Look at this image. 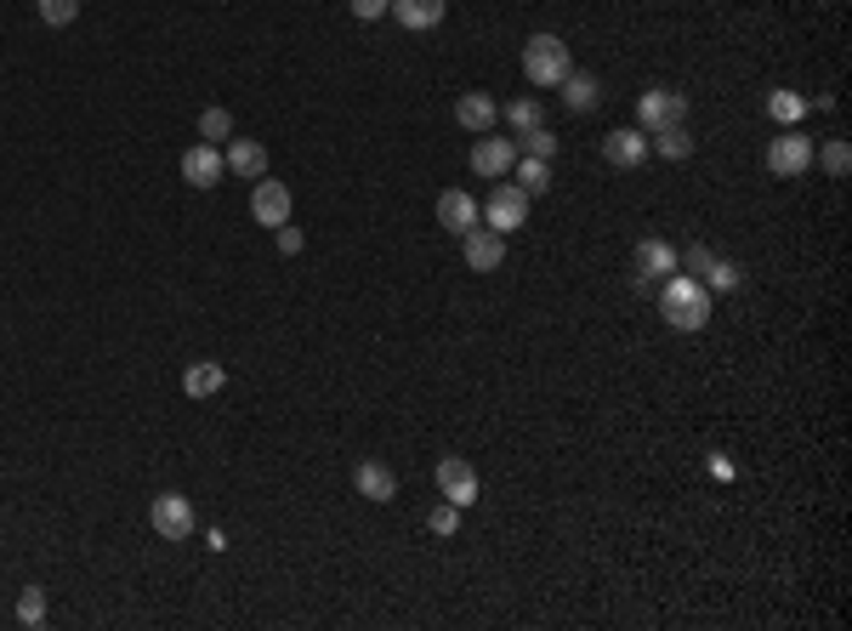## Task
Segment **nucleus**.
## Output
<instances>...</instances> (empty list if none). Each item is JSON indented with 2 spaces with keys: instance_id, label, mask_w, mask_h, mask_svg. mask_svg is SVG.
Returning a JSON list of instances; mask_svg holds the SVG:
<instances>
[{
  "instance_id": "nucleus-4",
  "label": "nucleus",
  "mask_w": 852,
  "mask_h": 631,
  "mask_svg": "<svg viewBox=\"0 0 852 631\" xmlns=\"http://www.w3.org/2000/svg\"><path fill=\"white\" fill-rule=\"evenodd\" d=\"M813 154H819L813 137H801V131L790 126L784 137L768 142V171H773V177H801V171H813Z\"/></svg>"
},
{
  "instance_id": "nucleus-18",
  "label": "nucleus",
  "mask_w": 852,
  "mask_h": 631,
  "mask_svg": "<svg viewBox=\"0 0 852 631\" xmlns=\"http://www.w3.org/2000/svg\"><path fill=\"white\" fill-rule=\"evenodd\" d=\"M438 222H443L449 233H467V228H478V206H472V193H461V188L438 193Z\"/></svg>"
},
{
  "instance_id": "nucleus-34",
  "label": "nucleus",
  "mask_w": 852,
  "mask_h": 631,
  "mask_svg": "<svg viewBox=\"0 0 852 631\" xmlns=\"http://www.w3.org/2000/svg\"><path fill=\"white\" fill-rule=\"evenodd\" d=\"M273 239H279V251H284V257L302 251V228H290V222H279V228H273Z\"/></svg>"
},
{
  "instance_id": "nucleus-14",
  "label": "nucleus",
  "mask_w": 852,
  "mask_h": 631,
  "mask_svg": "<svg viewBox=\"0 0 852 631\" xmlns=\"http://www.w3.org/2000/svg\"><path fill=\"white\" fill-rule=\"evenodd\" d=\"M228 171L233 177H244V182H257V177H268V149L257 137H228Z\"/></svg>"
},
{
  "instance_id": "nucleus-1",
  "label": "nucleus",
  "mask_w": 852,
  "mask_h": 631,
  "mask_svg": "<svg viewBox=\"0 0 852 631\" xmlns=\"http://www.w3.org/2000/svg\"><path fill=\"white\" fill-rule=\"evenodd\" d=\"M660 313L671 330H705L711 324V290L693 273H671L660 279Z\"/></svg>"
},
{
  "instance_id": "nucleus-22",
  "label": "nucleus",
  "mask_w": 852,
  "mask_h": 631,
  "mask_svg": "<svg viewBox=\"0 0 852 631\" xmlns=\"http://www.w3.org/2000/svg\"><path fill=\"white\" fill-rule=\"evenodd\" d=\"M512 177H518V188L534 200V193H545V188H551V160H529V154H523V160L512 166Z\"/></svg>"
},
{
  "instance_id": "nucleus-15",
  "label": "nucleus",
  "mask_w": 852,
  "mask_h": 631,
  "mask_svg": "<svg viewBox=\"0 0 852 631\" xmlns=\"http://www.w3.org/2000/svg\"><path fill=\"white\" fill-rule=\"evenodd\" d=\"M603 160H609V166H620V171H637V166L648 160V137H642V131H631V126L609 131V137H603Z\"/></svg>"
},
{
  "instance_id": "nucleus-7",
  "label": "nucleus",
  "mask_w": 852,
  "mask_h": 631,
  "mask_svg": "<svg viewBox=\"0 0 852 631\" xmlns=\"http://www.w3.org/2000/svg\"><path fill=\"white\" fill-rule=\"evenodd\" d=\"M148 518H154V535H166V541H188V535H193V523H199V518H193V501L177 495V490L154 495Z\"/></svg>"
},
{
  "instance_id": "nucleus-28",
  "label": "nucleus",
  "mask_w": 852,
  "mask_h": 631,
  "mask_svg": "<svg viewBox=\"0 0 852 631\" xmlns=\"http://www.w3.org/2000/svg\"><path fill=\"white\" fill-rule=\"evenodd\" d=\"M813 160H819V166H824V171H830L835 182H841V177L852 171V149H846L841 137H835V142H824V154H813Z\"/></svg>"
},
{
  "instance_id": "nucleus-23",
  "label": "nucleus",
  "mask_w": 852,
  "mask_h": 631,
  "mask_svg": "<svg viewBox=\"0 0 852 631\" xmlns=\"http://www.w3.org/2000/svg\"><path fill=\"white\" fill-rule=\"evenodd\" d=\"M518 154H529V160H551V154H558V137H551L545 126H529V131H518Z\"/></svg>"
},
{
  "instance_id": "nucleus-16",
  "label": "nucleus",
  "mask_w": 852,
  "mask_h": 631,
  "mask_svg": "<svg viewBox=\"0 0 852 631\" xmlns=\"http://www.w3.org/2000/svg\"><path fill=\"white\" fill-rule=\"evenodd\" d=\"M353 490H359L364 501H392V495H398V472H392L387 461H359V467H353Z\"/></svg>"
},
{
  "instance_id": "nucleus-5",
  "label": "nucleus",
  "mask_w": 852,
  "mask_h": 631,
  "mask_svg": "<svg viewBox=\"0 0 852 631\" xmlns=\"http://www.w3.org/2000/svg\"><path fill=\"white\" fill-rule=\"evenodd\" d=\"M671 273H676V246H671V239H642L637 257H631V284L648 290V284H660Z\"/></svg>"
},
{
  "instance_id": "nucleus-30",
  "label": "nucleus",
  "mask_w": 852,
  "mask_h": 631,
  "mask_svg": "<svg viewBox=\"0 0 852 631\" xmlns=\"http://www.w3.org/2000/svg\"><path fill=\"white\" fill-rule=\"evenodd\" d=\"M18 620H23V625H46V587H23V598H18Z\"/></svg>"
},
{
  "instance_id": "nucleus-19",
  "label": "nucleus",
  "mask_w": 852,
  "mask_h": 631,
  "mask_svg": "<svg viewBox=\"0 0 852 631\" xmlns=\"http://www.w3.org/2000/svg\"><path fill=\"white\" fill-rule=\"evenodd\" d=\"M398 23H404V29H438L443 23V0H392V7H387Z\"/></svg>"
},
{
  "instance_id": "nucleus-13",
  "label": "nucleus",
  "mask_w": 852,
  "mask_h": 631,
  "mask_svg": "<svg viewBox=\"0 0 852 631\" xmlns=\"http://www.w3.org/2000/svg\"><path fill=\"white\" fill-rule=\"evenodd\" d=\"M455 126H467L472 137L500 131V103H494L489 91H461V97H455Z\"/></svg>"
},
{
  "instance_id": "nucleus-24",
  "label": "nucleus",
  "mask_w": 852,
  "mask_h": 631,
  "mask_svg": "<svg viewBox=\"0 0 852 631\" xmlns=\"http://www.w3.org/2000/svg\"><path fill=\"white\" fill-rule=\"evenodd\" d=\"M228 137H233V114L228 109H206V114H199V142H217V149H222Z\"/></svg>"
},
{
  "instance_id": "nucleus-6",
  "label": "nucleus",
  "mask_w": 852,
  "mask_h": 631,
  "mask_svg": "<svg viewBox=\"0 0 852 631\" xmlns=\"http://www.w3.org/2000/svg\"><path fill=\"white\" fill-rule=\"evenodd\" d=\"M483 222H489L494 233H512V228H523V222H529V193H523L518 182H494L489 206H483Z\"/></svg>"
},
{
  "instance_id": "nucleus-32",
  "label": "nucleus",
  "mask_w": 852,
  "mask_h": 631,
  "mask_svg": "<svg viewBox=\"0 0 852 631\" xmlns=\"http://www.w3.org/2000/svg\"><path fill=\"white\" fill-rule=\"evenodd\" d=\"M711 262H716V251H711V246H688V251L676 257V273H693V279H699Z\"/></svg>"
},
{
  "instance_id": "nucleus-25",
  "label": "nucleus",
  "mask_w": 852,
  "mask_h": 631,
  "mask_svg": "<svg viewBox=\"0 0 852 631\" xmlns=\"http://www.w3.org/2000/svg\"><path fill=\"white\" fill-rule=\"evenodd\" d=\"M768 109H773V120L795 126L801 114H808V97H795V91H773V97H768Z\"/></svg>"
},
{
  "instance_id": "nucleus-17",
  "label": "nucleus",
  "mask_w": 852,
  "mask_h": 631,
  "mask_svg": "<svg viewBox=\"0 0 852 631\" xmlns=\"http://www.w3.org/2000/svg\"><path fill=\"white\" fill-rule=\"evenodd\" d=\"M558 91H563V103H569V114H591L597 103H603V80H597V74H574V69H569Z\"/></svg>"
},
{
  "instance_id": "nucleus-2",
  "label": "nucleus",
  "mask_w": 852,
  "mask_h": 631,
  "mask_svg": "<svg viewBox=\"0 0 852 631\" xmlns=\"http://www.w3.org/2000/svg\"><path fill=\"white\" fill-rule=\"evenodd\" d=\"M569 69H574V58H569V40L563 34H529L523 40V74H529V86L558 91Z\"/></svg>"
},
{
  "instance_id": "nucleus-10",
  "label": "nucleus",
  "mask_w": 852,
  "mask_h": 631,
  "mask_svg": "<svg viewBox=\"0 0 852 631\" xmlns=\"http://www.w3.org/2000/svg\"><path fill=\"white\" fill-rule=\"evenodd\" d=\"M461 251H467V268H472V273H494L500 262H507V233H494V228H467V233H461Z\"/></svg>"
},
{
  "instance_id": "nucleus-29",
  "label": "nucleus",
  "mask_w": 852,
  "mask_h": 631,
  "mask_svg": "<svg viewBox=\"0 0 852 631\" xmlns=\"http://www.w3.org/2000/svg\"><path fill=\"white\" fill-rule=\"evenodd\" d=\"M34 12L52 23V29H63V23H74L80 18V0H34Z\"/></svg>"
},
{
  "instance_id": "nucleus-8",
  "label": "nucleus",
  "mask_w": 852,
  "mask_h": 631,
  "mask_svg": "<svg viewBox=\"0 0 852 631\" xmlns=\"http://www.w3.org/2000/svg\"><path fill=\"white\" fill-rule=\"evenodd\" d=\"M512 166H518V142H512V137H494V131H483V137L472 142V171H478V177L507 182V177H512Z\"/></svg>"
},
{
  "instance_id": "nucleus-31",
  "label": "nucleus",
  "mask_w": 852,
  "mask_h": 631,
  "mask_svg": "<svg viewBox=\"0 0 852 631\" xmlns=\"http://www.w3.org/2000/svg\"><path fill=\"white\" fill-rule=\"evenodd\" d=\"M427 529H432V535H455V529H461V507H455V501L432 507V512H427Z\"/></svg>"
},
{
  "instance_id": "nucleus-27",
  "label": "nucleus",
  "mask_w": 852,
  "mask_h": 631,
  "mask_svg": "<svg viewBox=\"0 0 852 631\" xmlns=\"http://www.w3.org/2000/svg\"><path fill=\"white\" fill-rule=\"evenodd\" d=\"M739 284H744V268H739V262H722V257H716V262L705 268V290H739Z\"/></svg>"
},
{
  "instance_id": "nucleus-11",
  "label": "nucleus",
  "mask_w": 852,
  "mask_h": 631,
  "mask_svg": "<svg viewBox=\"0 0 852 631\" xmlns=\"http://www.w3.org/2000/svg\"><path fill=\"white\" fill-rule=\"evenodd\" d=\"M250 217H257L262 228L290 222V188L273 182V177H257V188H250Z\"/></svg>"
},
{
  "instance_id": "nucleus-9",
  "label": "nucleus",
  "mask_w": 852,
  "mask_h": 631,
  "mask_svg": "<svg viewBox=\"0 0 852 631\" xmlns=\"http://www.w3.org/2000/svg\"><path fill=\"white\" fill-rule=\"evenodd\" d=\"M438 490H443V501H455L461 512L478 501V467L467 461V455H443L438 461Z\"/></svg>"
},
{
  "instance_id": "nucleus-3",
  "label": "nucleus",
  "mask_w": 852,
  "mask_h": 631,
  "mask_svg": "<svg viewBox=\"0 0 852 631\" xmlns=\"http://www.w3.org/2000/svg\"><path fill=\"white\" fill-rule=\"evenodd\" d=\"M688 120V97L671 91V86H648L642 103H637V126L642 131H660V126H682Z\"/></svg>"
},
{
  "instance_id": "nucleus-12",
  "label": "nucleus",
  "mask_w": 852,
  "mask_h": 631,
  "mask_svg": "<svg viewBox=\"0 0 852 631\" xmlns=\"http://www.w3.org/2000/svg\"><path fill=\"white\" fill-rule=\"evenodd\" d=\"M182 177H188L193 188H217V182L228 177V160H222L217 142H193V149L182 154Z\"/></svg>"
},
{
  "instance_id": "nucleus-33",
  "label": "nucleus",
  "mask_w": 852,
  "mask_h": 631,
  "mask_svg": "<svg viewBox=\"0 0 852 631\" xmlns=\"http://www.w3.org/2000/svg\"><path fill=\"white\" fill-rule=\"evenodd\" d=\"M347 7H353V18H359V23H370V18H387L392 0H347Z\"/></svg>"
},
{
  "instance_id": "nucleus-21",
  "label": "nucleus",
  "mask_w": 852,
  "mask_h": 631,
  "mask_svg": "<svg viewBox=\"0 0 852 631\" xmlns=\"http://www.w3.org/2000/svg\"><path fill=\"white\" fill-rule=\"evenodd\" d=\"M648 137H654L648 149L665 154V160H688V154H693V137H688V126H660V131H648Z\"/></svg>"
},
{
  "instance_id": "nucleus-20",
  "label": "nucleus",
  "mask_w": 852,
  "mask_h": 631,
  "mask_svg": "<svg viewBox=\"0 0 852 631\" xmlns=\"http://www.w3.org/2000/svg\"><path fill=\"white\" fill-rule=\"evenodd\" d=\"M222 381H228V370H222V364L199 359V364H188V370H182V393H188V399H211V393H222Z\"/></svg>"
},
{
  "instance_id": "nucleus-26",
  "label": "nucleus",
  "mask_w": 852,
  "mask_h": 631,
  "mask_svg": "<svg viewBox=\"0 0 852 631\" xmlns=\"http://www.w3.org/2000/svg\"><path fill=\"white\" fill-rule=\"evenodd\" d=\"M500 120H507L512 131H529V126H540V103H534V97H518V103L500 109Z\"/></svg>"
}]
</instances>
